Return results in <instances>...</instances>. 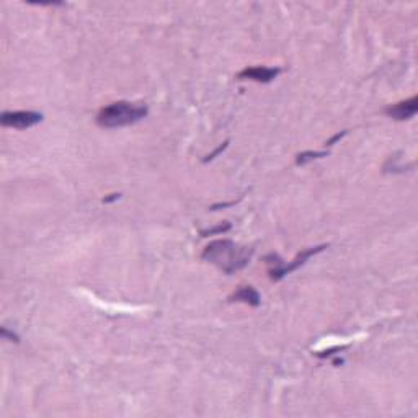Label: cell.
<instances>
[{"instance_id": "obj_1", "label": "cell", "mask_w": 418, "mask_h": 418, "mask_svg": "<svg viewBox=\"0 0 418 418\" xmlns=\"http://www.w3.org/2000/svg\"><path fill=\"white\" fill-rule=\"evenodd\" d=\"M253 249L242 247L232 241H214L204 247L201 258L216 265L222 273L232 275L241 272L250 263Z\"/></svg>"}, {"instance_id": "obj_2", "label": "cell", "mask_w": 418, "mask_h": 418, "mask_svg": "<svg viewBox=\"0 0 418 418\" xmlns=\"http://www.w3.org/2000/svg\"><path fill=\"white\" fill-rule=\"evenodd\" d=\"M149 108L144 103H129V102H114L103 106L97 114V125L100 128H123L136 125L144 120Z\"/></svg>"}, {"instance_id": "obj_3", "label": "cell", "mask_w": 418, "mask_h": 418, "mask_svg": "<svg viewBox=\"0 0 418 418\" xmlns=\"http://www.w3.org/2000/svg\"><path fill=\"white\" fill-rule=\"evenodd\" d=\"M325 249H329V244H322V245H317V247H309V249L299 252L296 255V258H294L292 261H289V263H286L278 253L266 255L265 261H266V265H268V276H270V280L275 281V283L281 281L286 275L296 272V270L303 266L309 258L314 257V255H317V253L323 252Z\"/></svg>"}, {"instance_id": "obj_4", "label": "cell", "mask_w": 418, "mask_h": 418, "mask_svg": "<svg viewBox=\"0 0 418 418\" xmlns=\"http://www.w3.org/2000/svg\"><path fill=\"white\" fill-rule=\"evenodd\" d=\"M43 121V114L38 111H4L0 116V123L7 128L13 129H28Z\"/></svg>"}, {"instance_id": "obj_5", "label": "cell", "mask_w": 418, "mask_h": 418, "mask_svg": "<svg viewBox=\"0 0 418 418\" xmlns=\"http://www.w3.org/2000/svg\"><path fill=\"white\" fill-rule=\"evenodd\" d=\"M280 74H281L280 67L255 66V67H245L244 71L237 74V79L238 80H253L258 83H270V82H273Z\"/></svg>"}, {"instance_id": "obj_6", "label": "cell", "mask_w": 418, "mask_h": 418, "mask_svg": "<svg viewBox=\"0 0 418 418\" xmlns=\"http://www.w3.org/2000/svg\"><path fill=\"white\" fill-rule=\"evenodd\" d=\"M416 111H418V97L416 95L410 97L408 100H404V102L392 105L389 108H385V114L396 121H407L410 118H413Z\"/></svg>"}, {"instance_id": "obj_7", "label": "cell", "mask_w": 418, "mask_h": 418, "mask_svg": "<svg viewBox=\"0 0 418 418\" xmlns=\"http://www.w3.org/2000/svg\"><path fill=\"white\" fill-rule=\"evenodd\" d=\"M230 303H244L252 307H258L261 304V297L258 291L253 286H241L234 294H230L229 297Z\"/></svg>"}, {"instance_id": "obj_8", "label": "cell", "mask_w": 418, "mask_h": 418, "mask_svg": "<svg viewBox=\"0 0 418 418\" xmlns=\"http://www.w3.org/2000/svg\"><path fill=\"white\" fill-rule=\"evenodd\" d=\"M329 156V151H306V152H301L296 156V165H306L309 162H312L315 159H322V157H327Z\"/></svg>"}, {"instance_id": "obj_9", "label": "cell", "mask_w": 418, "mask_h": 418, "mask_svg": "<svg viewBox=\"0 0 418 418\" xmlns=\"http://www.w3.org/2000/svg\"><path fill=\"white\" fill-rule=\"evenodd\" d=\"M232 224L230 222H224V224H219V226H214L211 229H206V230H201L199 235L201 237H209V235H216V234H224V232L230 230Z\"/></svg>"}, {"instance_id": "obj_10", "label": "cell", "mask_w": 418, "mask_h": 418, "mask_svg": "<svg viewBox=\"0 0 418 418\" xmlns=\"http://www.w3.org/2000/svg\"><path fill=\"white\" fill-rule=\"evenodd\" d=\"M227 145H229V141H224V142H222V144H221V145L218 147V149H216V151L213 152V154H207V156H206V157L203 159V164H207V162H211V160H214L216 157H218V156H219V154H222L224 151H226V149H227Z\"/></svg>"}, {"instance_id": "obj_11", "label": "cell", "mask_w": 418, "mask_h": 418, "mask_svg": "<svg viewBox=\"0 0 418 418\" xmlns=\"http://www.w3.org/2000/svg\"><path fill=\"white\" fill-rule=\"evenodd\" d=\"M346 348V345H343V346H335V348H330V350H325V351H319V353H315V356L317 358H329V356H332V354H335L337 351H342V350H345Z\"/></svg>"}, {"instance_id": "obj_12", "label": "cell", "mask_w": 418, "mask_h": 418, "mask_svg": "<svg viewBox=\"0 0 418 418\" xmlns=\"http://www.w3.org/2000/svg\"><path fill=\"white\" fill-rule=\"evenodd\" d=\"M0 334H2L4 340H9V342H15V343L20 342V337L17 334H13V332H9V329H7V327H2Z\"/></svg>"}, {"instance_id": "obj_13", "label": "cell", "mask_w": 418, "mask_h": 418, "mask_svg": "<svg viewBox=\"0 0 418 418\" xmlns=\"http://www.w3.org/2000/svg\"><path fill=\"white\" fill-rule=\"evenodd\" d=\"M346 134H348V129H345V131H342V133H337V134H335L334 137H332V139H329V141H327V142H325V147H332V145H334L335 142H338V141H342V139H343V137H345Z\"/></svg>"}, {"instance_id": "obj_14", "label": "cell", "mask_w": 418, "mask_h": 418, "mask_svg": "<svg viewBox=\"0 0 418 418\" xmlns=\"http://www.w3.org/2000/svg\"><path fill=\"white\" fill-rule=\"evenodd\" d=\"M242 199V198H241ZM241 199H234V201H229V203H218V204H213L211 207H209V211H218V209H224V207H229V206H235L238 201Z\"/></svg>"}, {"instance_id": "obj_15", "label": "cell", "mask_w": 418, "mask_h": 418, "mask_svg": "<svg viewBox=\"0 0 418 418\" xmlns=\"http://www.w3.org/2000/svg\"><path fill=\"white\" fill-rule=\"evenodd\" d=\"M120 193H113V195H108L106 198L102 199V203H111V201H116V199H120Z\"/></svg>"}]
</instances>
